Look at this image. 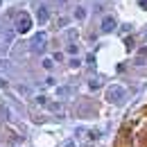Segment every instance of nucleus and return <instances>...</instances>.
<instances>
[{
  "instance_id": "1",
  "label": "nucleus",
  "mask_w": 147,
  "mask_h": 147,
  "mask_svg": "<svg viewBox=\"0 0 147 147\" xmlns=\"http://www.w3.org/2000/svg\"><path fill=\"white\" fill-rule=\"evenodd\" d=\"M30 30H32V18L27 14H18V18H16V32L18 34H27Z\"/></svg>"
},
{
  "instance_id": "2",
  "label": "nucleus",
  "mask_w": 147,
  "mask_h": 147,
  "mask_svg": "<svg viewBox=\"0 0 147 147\" xmlns=\"http://www.w3.org/2000/svg\"><path fill=\"white\" fill-rule=\"evenodd\" d=\"M107 97H109V102H120V100L125 97V88H122V86H111L109 93H107Z\"/></svg>"
},
{
  "instance_id": "3",
  "label": "nucleus",
  "mask_w": 147,
  "mask_h": 147,
  "mask_svg": "<svg viewBox=\"0 0 147 147\" xmlns=\"http://www.w3.org/2000/svg\"><path fill=\"white\" fill-rule=\"evenodd\" d=\"M32 48H34V50H41V48H45V34H43V32L34 36V41H32Z\"/></svg>"
},
{
  "instance_id": "4",
  "label": "nucleus",
  "mask_w": 147,
  "mask_h": 147,
  "mask_svg": "<svg viewBox=\"0 0 147 147\" xmlns=\"http://www.w3.org/2000/svg\"><path fill=\"white\" fill-rule=\"evenodd\" d=\"M115 27V18L113 16H107V18L102 20V32H111Z\"/></svg>"
},
{
  "instance_id": "5",
  "label": "nucleus",
  "mask_w": 147,
  "mask_h": 147,
  "mask_svg": "<svg viewBox=\"0 0 147 147\" xmlns=\"http://www.w3.org/2000/svg\"><path fill=\"white\" fill-rule=\"evenodd\" d=\"M50 18V11H48V7H38V23L43 25V23H48Z\"/></svg>"
},
{
  "instance_id": "6",
  "label": "nucleus",
  "mask_w": 147,
  "mask_h": 147,
  "mask_svg": "<svg viewBox=\"0 0 147 147\" xmlns=\"http://www.w3.org/2000/svg\"><path fill=\"white\" fill-rule=\"evenodd\" d=\"M75 18L84 20V18H86V9H84V7H77V9H75Z\"/></svg>"
},
{
  "instance_id": "7",
  "label": "nucleus",
  "mask_w": 147,
  "mask_h": 147,
  "mask_svg": "<svg viewBox=\"0 0 147 147\" xmlns=\"http://www.w3.org/2000/svg\"><path fill=\"white\" fill-rule=\"evenodd\" d=\"M43 68L50 70V68H52V59H43Z\"/></svg>"
},
{
  "instance_id": "8",
  "label": "nucleus",
  "mask_w": 147,
  "mask_h": 147,
  "mask_svg": "<svg viewBox=\"0 0 147 147\" xmlns=\"http://www.w3.org/2000/svg\"><path fill=\"white\" fill-rule=\"evenodd\" d=\"M36 104H48V100H45L43 95H36Z\"/></svg>"
},
{
  "instance_id": "9",
  "label": "nucleus",
  "mask_w": 147,
  "mask_h": 147,
  "mask_svg": "<svg viewBox=\"0 0 147 147\" xmlns=\"http://www.w3.org/2000/svg\"><path fill=\"white\" fill-rule=\"evenodd\" d=\"M68 52H70V55H77V45H75V43H73V45H68Z\"/></svg>"
},
{
  "instance_id": "10",
  "label": "nucleus",
  "mask_w": 147,
  "mask_h": 147,
  "mask_svg": "<svg viewBox=\"0 0 147 147\" xmlns=\"http://www.w3.org/2000/svg\"><path fill=\"white\" fill-rule=\"evenodd\" d=\"M7 66H9V63H7V61H5V59H0V70H5V68H7Z\"/></svg>"
},
{
  "instance_id": "11",
  "label": "nucleus",
  "mask_w": 147,
  "mask_h": 147,
  "mask_svg": "<svg viewBox=\"0 0 147 147\" xmlns=\"http://www.w3.org/2000/svg\"><path fill=\"white\" fill-rule=\"evenodd\" d=\"M140 7H145V9H147V0H140Z\"/></svg>"
}]
</instances>
